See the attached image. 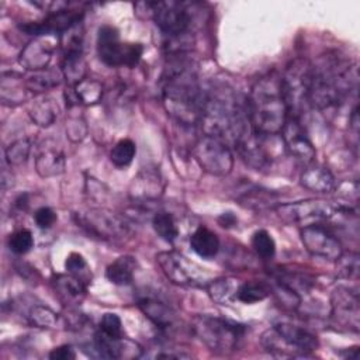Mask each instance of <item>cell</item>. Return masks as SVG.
Instances as JSON below:
<instances>
[{
    "label": "cell",
    "mask_w": 360,
    "mask_h": 360,
    "mask_svg": "<svg viewBox=\"0 0 360 360\" xmlns=\"http://www.w3.org/2000/svg\"><path fill=\"white\" fill-rule=\"evenodd\" d=\"M156 262L169 281L181 287H205L208 274L184 255L169 250L156 255Z\"/></svg>",
    "instance_id": "ba28073f"
},
{
    "label": "cell",
    "mask_w": 360,
    "mask_h": 360,
    "mask_svg": "<svg viewBox=\"0 0 360 360\" xmlns=\"http://www.w3.org/2000/svg\"><path fill=\"white\" fill-rule=\"evenodd\" d=\"M356 66H352L350 60L336 52L321 56L311 65L308 103L318 110L336 107L356 87Z\"/></svg>",
    "instance_id": "6da1fadb"
},
{
    "label": "cell",
    "mask_w": 360,
    "mask_h": 360,
    "mask_svg": "<svg viewBox=\"0 0 360 360\" xmlns=\"http://www.w3.org/2000/svg\"><path fill=\"white\" fill-rule=\"evenodd\" d=\"M288 117L281 91V76L271 72L260 77L248 98V118L255 132L263 135L280 134Z\"/></svg>",
    "instance_id": "3957f363"
},
{
    "label": "cell",
    "mask_w": 360,
    "mask_h": 360,
    "mask_svg": "<svg viewBox=\"0 0 360 360\" xmlns=\"http://www.w3.org/2000/svg\"><path fill=\"white\" fill-rule=\"evenodd\" d=\"M152 226L158 236L172 243L179 236V228L174 217L167 211H158L152 218Z\"/></svg>",
    "instance_id": "4dcf8cb0"
},
{
    "label": "cell",
    "mask_w": 360,
    "mask_h": 360,
    "mask_svg": "<svg viewBox=\"0 0 360 360\" xmlns=\"http://www.w3.org/2000/svg\"><path fill=\"white\" fill-rule=\"evenodd\" d=\"M339 202L326 200H302L274 207L277 217L285 224H318L319 221H330L339 210Z\"/></svg>",
    "instance_id": "8fae6325"
},
{
    "label": "cell",
    "mask_w": 360,
    "mask_h": 360,
    "mask_svg": "<svg viewBox=\"0 0 360 360\" xmlns=\"http://www.w3.org/2000/svg\"><path fill=\"white\" fill-rule=\"evenodd\" d=\"M193 156L200 167L212 176H226L233 167V155L229 145L219 138L202 135L193 146Z\"/></svg>",
    "instance_id": "9c48e42d"
},
{
    "label": "cell",
    "mask_w": 360,
    "mask_h": 360,
    "mask_svg": "<svg viewBox=\"0 0 360 360\" xmlns=\"http://www.w3.org/2000/svg\"><path fill=\"white\" fill-rule=\"evenodd\" d=\"M76 357V353L70 345H62L49 352V359L52 360H72Z\"/></svg>",
    "instance_id": "7bdbcfd3"
},
{
    "label": "cell",
    "mask_w": 360,
    "mask_h": 360,
    "mask_svg": "<svg viewBox=\"0 0 360 360\" xmlns=\"http://www.w3.org/2000/svg\"><path fill=\"white\" fill-rule=\"evenodd\" d=\"M300 183L304 188L318 194H328L336 188L335 176L332 172L328 167L314 162L305 165L300 176Z\"/></svg>",
    "instance_id": "ffe728a7"
},
{
    "label": "cell",
    "mask_w": 360,
    "mask_h": 360,
    "mask_svg": "<svg viewBox=\"0 0 360 360\" xmlns=\"http://www.w3.org/2000/svg\"><path fill=\"white\" fill-rule=\"evenodd\" d=\"M62 72L55 69H44L39 72H34L31 76L25 79V86L28 91L32 93H45L53 87H56L62 80Z\"/></svg>",
    "instance_id": "4316f807"
},
{
    "label": "cell",
    "mask_w": 360,
    "mask_h": 360,
    "mask_svg": "<svg viewBox=\"0 0 360 360\" xmlns=\"http://www.w3.org/2000/svg\"><path fill=\"white\" fill-rule=\"evenodd\" d=\"M14 207L20 211H25L28 207V194H20L14 201Z\"/></svg>",
    "instance_id": "f6af8a7d"
},
{
    "label": "cell",
    "mask_w": 360,
    "mask_h": 360,
    "mask_svg": "<svg viewBox=\"0 0 360 360\" xmlns=\"http://www.w3.org/2000/svg\"><path fill=\"white\" fill-rule=\"evenodd\" d=\"M191 330L211 352L228 354L239 346L246 326L228 318L202 314L193 318Z\"/></svg>",
    "instance_id": "277c9868"
},
{
    "label": "cell",
    "mask_w": 360,
    "mask_h": 360,
    "mask_svg": "<svg viewBox=\"0 0 360 360\" xmlns=\"http://www.w3.org/2000/svg\"><path fill=\"white\" fill-rule=\"evenodd\" d=\"M97 53L100 60L110 68H135L142 58L143 46L134 42H121L115 27L103 25L97 34Z\"/></svg>",
    "instance_id": "5b68a950"
},
{
    "label": "cell",
    "mask_w": 360,
    "mask_h": 360,
    "mask_svg": "<svg viewBox=\"0 0 360 360\" xmlns=\"http://www.w3.org/2000/svg\"><path fill=\"white\" fill-rule=\"evenodd\" d=\"M52 285L59 301L69 308L79 305L86 297L87 284L70 273L56 274L52 280Z\"/></svg>",
    "instance_id": "d6986e66"
},
{
    "label": "cell",
    "mask_w": 360,
    "mask_h": 360,
    "mask_svg": "<svg viewBox=\"0 0 360 360\" xmlns=\"http://www.w3.org/2000/svg\"><path fill=\"white\" fill-rule=\"evenodd\" d=\"M149 11L155 24L165 37H180L190 32L193 4L184 1H146L141 3Z\"/></svg>",
    "instance_id": "52a82bcc"
},
{
    "label": "cell",
    "mask_w": 360,
    "mask_h": 360,
    "mask_svg": "<svg viewBox=\"0 0 360 360\" xmlns=\"http://www.w3.org/2000/svg\"><path fill=\"white\" fill-rule=\"evenodd\" d=\"M190 246L200 257L211 259L217 256L219 250V238L215 232L201 225L191 233Z\"/></svg>",
    "instance_id": "603a6c76"
},
{
    "label": "cell",
    "mask_w": 360,
    "mask_h": 360,
    "mask_svg": "<svg viewBox=\"0 0 360 360\" xmlns=\"http://www.w3.org/2000/svg\"><path fill=\"white\" fill-rule=\"evenodd\" d=\"M330 315L339 328L359 332V294L347 287L339 285L330 295Z\"/></svg>",
    "instance_id": "5bb4252c"
},
{
    "label": "cell",
    "mask_w": 360,
    "mask_h": 360,
    "mask_svg": "<svg viewBox=\"0 0 360 360\" xmlns=\"http://www.w3.org/2000/svg\"><path fill=\"white\" fill-rule=\"evenodd\" d=\"M217 221L222 228H232L238 224V218L232 212H222Z\"/></svg>",
    "instance_id": "ee69618b"
},
{
    "label": "cell",
    "mask_w": 360,
    "mask_h": 360,
    "mask_svg": "<svg viewBox=\"0 0 360 360\" xmlns=\"http://www.w3.org/2000/svg\"><path fill=\"white\" fill-rule=\"evenodd\" d=\"M63 56L83 55V24L82 21L60 34Z\"/></svg>",
    "instance_id": "1f68e13d"
},
{
    "label": "cell",
    "mask_w": 360,
    "mask_h": 360,
    "mask_svg": "<svg viewBox=\"0 0 360 360\" xmlns=\"http://www.w3.org/2000/svg\"><path fill=\"white\" fill-rule=\"evenodd\" d=\"M76 224L90 236L101 240H118L131 233L129 224L118 214L107 210H90L75 215Z\"/></svg>",
    "instance_id": "30bf717a"
},
{
    "label": "cell",
    "mask_w": 360,
    "mask_h": 360,
    "mask_svg": "<svg viewBox=\"0 0 360 360\" xmlns=\"http://www.w3.org/2000/svg\"><path fill=\"white\" fill-rule=\"evenodd\" d=\"M280 134L284 148L294 159L304 165H309L315 160V146L311 142L300 118L287 117Z\"/></svg>",
    "instance_id": "4fadbf2b"
},
{
    "label": "cell",
    "mask_w": 360,
    "mask_h": 360,
    "mask_svg": "<svg viewBox=\"0 0 360 360\" xmlns=\"http://www.w3.org/2000/svg\"><path fill=\"white\" fill-rule=\"evenodd\" d=\"M103 98V84L94 79H83L75 86H69L65 91L68 107L93 105Z\"/></svg>",
    "instance_id": "44dd1931"
},
{
    "label": "cell",
    "mask_w": 360,
    "mask_h": 360,
    "mask_svg": "<svg viewBox=\"0 0 360 360\" xmlns=\"http://www.w3.org/2000/svg\"><path fill=\"white\" fill-rule=\"evenodd\" d=\"M53 49L55 46L52 45V42L46 41L42 37H37L21 49L18 62L27 70L39 72V70L48 69V65L52 59Z\"/></svg>",
    "instance_id": "e0dca14e"
},
{
    "label": "cell",
    "mask_w": 360,
    "mask_h": 360,
    "mask_svg": "<svg viewBox=\"0 0 360 360\" xmlns=\"http://www.w3.org/2000/svg\"><path fill=\"white\" fill-rule=\"evenodd\" d=\"M25 80L21 79L17 73H3L0 82V97L3 104L7 105H17L25 100L27 91Z\"/></svg>",
    "instance_id": "cb8c5ba5"
},
{
    "label": "cell",
    "mask_w": 360,
    "mask_h": 360,
    "mask_svg": "<svg viewBox=\"0 0 360 360\" xmlns=\"http://www.w3.org/2000/svg\"><path fill=\"white\" fill-rule=\"evenodd\" d=\"M200 125L205 135L219 138L228 145H235L250 128L248 112L229 90L205 91Z\"/></svg>",
    "instance_id": "7a4b0ae2"
},
{
    "label": "cell",
    "mask_w": 360,
    "mask_h": 360,
    "mask_svg": "<svg viewBox=\"0 0 360 360\" xmlns=\"http://www.w3.org/2000/svg\"><path fill=\"white\" fill-rule=\"evenodd\" d=\"M131 198L138 201L136 204L150 202L158 200L163 193V180L159 170L143 169L132 180Z\"/></svg>",
    "instance_id": "2e32d148"
},
{
    "label": "cell",
    "mask_w": 360,
    "mask_h": 360,
    "mask_svg": "<svg viewBox=\"0 0 360 360\" xmlns=\"http://www.w3.org/2000/svg\"><path fill=\"white\" fill-rule=\"evenodd\" d=\"M138 308L142 314L162 332H170L177 325V312L174 308L159 297L143 294L138 298Z\"/></svg>",
    "instance_id": "9a60e30c"
},
{
    "label": "cell",
    "mask_w": 360,
    "mask_h": 360,
    "mask_svg": "<svg viewBox=\"0 0 360 360\" xmlns=\"http://www.w3.org/2000/svg\"><path fill=\"white\" fill-rule=\"evenodd\" d=\"M58 112L59 107L56 101L48 97L35 101L28 111L31 120L39 127H49L51 124H53V121L58 117Z\"/></svg>",
    "instance_id": "83f0119b"
},
{
    "label": "cell",
    "mask_w": 360,
    "mask_h": 360,
    "mask_svg": "<svg viewBox=\"0 0 360 360\" xmlns=\"http://www.w3.org/2000/svg\"><path fill=\"white\" fill-rule=\"evenodd\" d=\"M338 262V274L343 278H353L359 274V255L349 252L342 253Z\"/></svg>",
    "instance_id": "60d3db41"
},
{
    "label": "cell",
    "mask_w": 360,
    "mask_h": 360,
    "mask_svg": "<svg viewBox=\"0 0 360 360\" xmlns=\"http://www.w3.org/2000/svg\"><path fill=\"white\" fill-rule=\"evenodd\" d=\"M273 328L285 340V343L298 353V356H307L318 349V338L302 326L290 322H277Z\"/></svg>",
    "instance_id": "ac0fdd59"
},
{
    "label": "cell",
    "mask_w": 360,
    "mask_h": 360,
    "mask_svg": "<svg viewBox=\"0 0 360 360\" xmlns=\"http://www.w3.org/2000/svg\"><path fill=\"white\" fill-rule=\"evenodd\" d=\"M65 269L68 273L82 278L86 284H89L91 280V273H90L89 264H87L86 259L83 257V255H80L77 252H72L68 255V257L65 260Z\"/></svg>",
    "instance_id": "74e56055"
},
{
    "label": "cell",
    "mask_w": 360,
    "mask_h": 360,
    "mask_svg": "<svg viewBox=\"0 0 360 360\" xmlns=\"http://www.w3.org/2000/svg\"><path fill=\"white\" fill-rule=\"evenodd\" d=\"M28 322L35 328L51 329L58 323V314L45 305H34L30 308L27 315Z\"/></svg>",
    "instance_id": "e575fe53"
},
{
    "label": "cell",
    "mask_w": 360,
    "mask_h": 360,
    "mask_svg": "<svg viewBox=\"0 0 360 360\" xmlns=\"http://www.w3.org/2000/svg\"><path fill=\"white\" fill-rule=\"evenodd\" d=\"M136 260L134 256L124 255L117 257L105 269V277L115 285H127L134 280Z\"/></svg>",
    "instance_id": "d4e9b609"
},
{
    "label": "cell",
    "mask_w": 360,
    "mask_h": 360,
    "mask_svg": "<svg viewBox=\"0 0 360 360\" xmlns=\"http://www.w3.org/2000/svg\"><path fill=\"white\" fill-rule=\"evenodd\" d=\"M58 217L55 214V211L49 207H41L34 212V221L37 224L38 228L41 229H49L53 226V224L56 222Z\"/></svg>",
    "instance_id": "b9f144b4"
},
{
    "label": "cell",
    "mask_w": 360,
    "mask_h": 360,
    "mask_svg": "<svg viewBox=\"0 0 360 360\" xmlns=\"http://www.w3.org/2000/svg\"><path fill=\"white\" fill-rule=\"evenodd\" d=\"M136 153V145L132 139H120L110 152V160L117 167H127L131 165Z\"/></svg>",
    "instance_id": "836d02e7"
},
{
    "label": "cell",
    "mask_w": 360,
    "mask_h": 360,
    "mask_svg": "<svg viewBox=\"0 0 360 360\" xmlns=\"http://www.w3.org/2000/svg\"><path fill=\"white\" fill-rule=\"evenodd\" d=\"M311 82V63L297 58L284 70L281 76V91L287 105L288 117L300 118L305 104H308Z\"/></svg>",
    "instance_id": "8992f818"
},
{
    "label": "cell",
    "mask_w": 360,
    "mask_h": 360,
    "mask_svg": "<svg viewBox=\"0 0 360 360\" xmlns=\"http://www.w3.org/2000/svg\"><path fill=\"white\" fill-rule=\"evenodd\" d=\"M270 295V288L262 281H245L238 285L235 300L245 304H255L263 301Z\"/></svg>",
    "instance_id": "f546056e"
},
{
    "label": "cell",
    "mask_w": 360,
    "mask_h": 360,
    "mask_svg": "<svg viewBox=\"0 0 360 360\" xmlns=\"http://www.w3.org/2000/svg\"><path fill=\"white\" fill-rule=\"evenodd\" d=\"M274 200H276L274 193L255 184H245L238 191L239 204L252 210H260L263 207L271 205Z\"/></svg>",
    "instance_id": "484cf974"
},
{
    "label": "cell",
    "mask_w": 360,
    "mask_h": 360,
    "mask_svg": "<svg viewBox=\"0 0 360 360\" xmlns=\"http://www.w3.org/2000/svg\"><path fill=\"white\" fill-rule=\"evenodd\" d=\"M34 246V236L30 229H18L8 238V248L15 255H25Z\"/></svg>",
    "instance_id": "f35d334b"
},
{
    "label": "cell",
    "mask_w": 360,
    "mask_h": 360,
    "mask_svg": "<svg viewBox=\"0 0 360 360\" xmlns=\"http://www.w3.org/2000/svg\"><path fill=\"white\" fill-rule=\"evenodd\" d=\"M98 332L111 339L124 338L121 318L114 312H105L98 323Z\"/></svg>",
    "instance_id": "ab89813d"
},
{
    "label": "cell",
    "mask_w": 360,
    "mask_h": 360,
    "mask_svg": "<svg viewBox=\"0 0 360 360\" xmlns=\"http://www.w3.org/2000/svg\"><path fill=\"white\" fill-rule=\"evenodd\" d=\"M238 283H235L233 278L229 277H222L210 281L205 287L208 291V295L211 297L212 301L218 304H228L229 301L235 300Z\"/></svg>",
    "instance_id": "f1b7e54d"
},
{
    "label": "cell",
    "mask_w": 360,
    "mask_h": 360,
    "mask_svg": "<svg viewBox=\"0 0 360 360\" xmlns=\"http://www.w3.org/2000/svg\"><path fill=\"white\" fill-rule=\"evenodd\" d=\"M66 160L62 150L46 148L35 158V170L41 177H53L65 172Z\"/></svg>",
    "instance_id": "7402d4cb"
},
{
    "label": "cell",
    "mask_w": 360,
    "mask_h": 360,
    "mask_svg": "<svg viewBox=\"0 0 360 360\" xmlns=\"http://www.w3.org/2000/svg\"><path fill=\"white\" fill-rule=\"evenodd\" d=\"M300 238L304 248L316 257L336 262L343 253L340 240L326 226L321 224L304 225L300 229Z\"/></svg>",
    "instance_id": "7c38bea8"
},
{
    "label": "cell",
    "mask_w": 360,
    "mask_h": 360,
    "mask_svg": "<svg viewBox=\"0 0 360 360\" xmlns=\"http://www.w3.org/2000/svg\"><path fill=\"white\" fill-rule=\"evenodd\" d=\"M30 152H31V141L28 138L17 139L6 148V162L10 166H20L27 162Z\"/></svg>",
    "instance_id": "d590c367"
},
{
    "label": "cell",
    "mask_w": 360,
    "mask_h": 360,
    "mask_svg": "<svg viewBox=\"0 0 360 360\" xmlns=\"http://www.w3.org/2000/svg\"><path fill=\"white\" fill-rule=\"evenodd\" d=\"M252 248L262 259H271L276 253V242L266 229H259L252 235Z\"/></svg>",
    "instance_id": "8d00e7d4"
},
{
    "label": "cell",
    "mask_w": 360,
    "mask_h": 360,
    "mask_svg": "<svg viewBox=\"0 0 360 360\" xmlns=\"http://www.w3.org/2000/svg\"><path fill=\"white\" fill-rule=\"evenodd\" d=\"M60 72H62V76L69 83V86H75L76 83L83 80L86 73V62L83 59V55L63 56Z\"/></svg>",
    "instance_id": "d6a6232c"
}]
</instances>
